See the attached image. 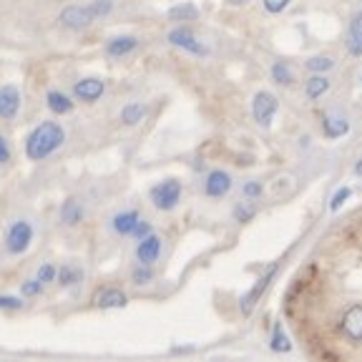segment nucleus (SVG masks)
Listing matches in <instances>:
<instances>
[{"mask_svg": "<svg viewBox=\"0 0 362 362\" xmlns=\"http://www.w3.org/2000/svg\"><path fill=\"white\" fill-rule=\"evenodd\" d=\"M141 219V216L136 214V211H121V214L113 216V229L121 234V237H131L136 229V221Z\"/></svg>", "mask_w": 362, "mask_h": 362, "instance_id": "obj_16", "label": "nucleus"}, {"mask_svg": "<svg viewBox=\"0 0 362 362\" xmlns=\"http://www.w3.org/2000/svg\"><path fill=\"white\" fill-rule=\"evenodd\" d=\"M181 199V184L176 179H166L151 189V202L156 209L171 211Z\"/></svg>", "mask_w": 362, "mask_h": 362, "instance_id": "obj_2", "label": "nucleus"}, {"mask_svg": "<svg viewBox=\"0 0 362 362\" xmlns=\"http://www.w3.org/2000/svg\"><path fill=\"white\" fill-rule=\"evenodd\" d=\"M11 161V148H8V144H6V139L0 136V166L3 164H8Z\"/></svg>", "mask_w": 362, "mask_h": 362, "instance_id": "obj_37", "label": "nucleus"}, {"mask_svg": "<svg viewBox=\"0 0 362 362\" xmlns=\"http://www.w3.org/2000/svg\"><path fill=\"white\" fill-rule=\"evenodd\" d=\"M23 302L18 297H0V310H21Z\"/></svg>", "mask_w": 362, "mask_h": 362, "instance_id": "obj_35", "label": "nucleus"}, {"mask_svg": "<svg viewBox=\"0 0 362 362\" xmlns=\"http://www.w3.org/2000/svg\"><path fill=\"white\" fill-rule=\"evenodd\" d=\"M146 234H151V224H148V221H144V219H139V221H136V229H134V234H131V237L144 239Z\"/></svg>", "mask_w": 362, "mask_h": 362, "instance_id": "obj_33", "label": "nucleus"}, {"mask_svg": "<svg viewBox=\"0 0 362 362\" xmlns=\"http://www.w3.org/2000/svg\"><path fill=\"white\" fill-rule=\"evenodd\" d=\"M21 111V90L16 86H3L0 88V119H16Z\"/></svg>", "mask_w": 362, "mask_h": 362, "instance_id": "obj_9", "label": "nucleus"}, {"mask_svg": "<svg viewBox=\"0 0 362 362\" xmlns=\"http://www.w3.org/2000/svg\"><path fill=\"white\" fill-rule=\"evenodd\" d=\"M103 90H106L103 81H98V78H81V81H76V86H74V96L78 98V101L93 103V101H98V98L103 96Z\"/></svg>", "mask_w": 362, "mask_h": 362, "instance_id": "obj_10", "label": "nucleus"}, {"mask_svg": "<svg viewBox=\"0 0 362 362\" xmlns=\"http://www.w3.org/2000/svg\"><path fill=\"white\" fill-rule=\"evenodd\" d=\"M279 108V101L274 93H269V90H259L255 96V101H252V113H255V121L259 126H269L272 119H274V113H277Z\"/></svg>", "mask_w": 362, "mask_h": 362, "instance_id": "obj_4", "label": "nucleus"}, {"mask_svg": "<svg viewBox=\"0 0 362 362\" xmlns=\"http://www.w3.org/2000/svg\"><path fill=\"white\" fill-rule=\"evenodd\" d=\"M242 192L247 199H257V197H262V184L259 181H249V184H244Z\"/></svg>", "mask_w": 362, "mask_h": 362, "instance_id": "obj_31", "label": "nucleus"}, {"mask_svg": "<svg viewBox=\"0 0 362 362\" xmlns=\"http://www.w3.org/2000/svg\"><path fill=\"white\" fill-rule=\"evenodd\" d=\"M45 101H48V108H51L53 113H58V116H63V113H68L74 108V101H71L66 93H61V90H51Z\"/></svg>", "mask_w": 362, "mask_h": 362, "instance_id": "obj_19", "label": "nucleus"}, {"mask_svg": "<svg viewBox=\"0 0 362 362\" xmlns=\"http://www.w3.org/2000/svg\"><path fill=\"white\" fill-rule=\"evenodd\" d=\"M289 6V0H264L267 13H282Z\"/></svg>", "mask_w": 362, "mask_h": 362, "instance_id": "obj_34", "label": "nucleus"}, {"mask_svg": "<svg viewBox=\"0 0 362 362\" xmlns=\"http://www.w3.org/2000/svg\"><path fill=\"white\" fill-rule=\"evenodd\" d=\"M327 90H329V78H325L322 74H315L310 81H307L305 93L310 101H317V98L322 96V93H327Z\"/></svg>", "mask_w": 362, "mask_h": 362, "instance_id": "obj_18", "label": "nucleus"}, {"mask_svg": "<svg viewBox=\"0 0 362 362\" xmlns=\"http://www.w3.org/2000/svg\"><path fill=\"white\" fill-rule=\"evenodd\" d=\"M63 28L68 30H86L93 21V16L88 13V8H81V6H68L66 11L58 16Z\"/></svg>", "mask_w": 362, "mask_h": 362, "instance_id": "obj_6", "label": "nucleus"}, {"mask_svg": "<svg viewBox=\"0 0 362 362\" xmlns=\"http://www.w3.org/2000/svg\"><path fill=\"white\" fill-rule=\"evenodd\" d=\"M169 43L176 45V48H184L187 53H194V56H206V48L202 45V40H197V35L189 28H174L169 33Z\"/></svg>", "mask_w": 362, "mask_h": 362, "instance_id": "obj_7", "label": "nucleus"}, {"mask_svg": "<svg viewBox=\"0 0 362 362\" xmlns=\"http://www.w3.org/2000/svg\"><path fill=\"white\" fill-rule=\"evenodd\" d=\"M61 216H63V221H66V224H78V221L83 219V206H81L76 199H68V202L63 204Z\"/></svg>", "mask_w": 362, "mask_h": 362, "instance_id": "obj_21", "label": "nucleus"}, {"mask_svg": "<svg viewBox=\"0 0 362 362\" xmlns=\"http://www.w3.org/2000/svg\"><path fill=\"white\" fill-rule=\"evenodd\" d=\"M56 277H58V282L63 284V287H74V284H78L81 282V269L78 267H71V264H66L61 272H56Z\"/></svg>", "mask_w": 362, "mask_h": 362, "instance_id": "obj_22", "label": "nucleus"}, {"mask_svg": "<svg viewBox=\"0 0 362 362\" xmlns=\"http://www.w3.org/2000/svg\"><path fill=\"white\" fill-rule=\"evenodd\" d=\"M347 51L350 56H362V13H357L350 23V33H347Z\"/></svg>", "mask_w": 362, "mask_h": 362, "instance_id": "obj_14", "label": "nucleus"}, {"mask_svg": "<svg viewBox=\"0 0 362 362\" xmlns=\"http://www.w3.org/2000/svg\"><path fill=\"white\" fill-rule=\"evenodd\" d=\"M158 255H161V239L156 234H146L136 247V257H139L141 264H153L158 259Z\"/></svg>", "mask_w": 362, "mask_h": 362, "instance_id": "obj_12", "label": "nucleus"}, {"mask_svg": "<svg viewBox=\"0 0 362 362\" xmlns=\"http://www.w3.org/2000/svg\"><path fill=\"white\" fill-rule=\"evenodd\" d=\"M234 216H237L239 221H249L252 216H255V206H237V211H234Z\"/></svg>", "mask_w": 362, "mask_h": 362, "instance_id": "obj_36", "label": "nucleus"}, {"mask_svg": "<svg viewBox=\"0 0 362 362\" xmlns=\"http://www.w3.org/2000/svg\"><path fill=\"white\" fill-rule=\"evenodd\" d=\"M322 131L327 139H339V136H345L347 131H350V124H347L342 116H325Z\"/></svg>", "mask_w": 362, "mask_h": 362, "instance_id": "obj_17", "label": "nucleus"}, {"mask_svg": "<svg viewBox=\"0 0 362 362\" xmlns=\"http://www.w3.org/2000/svg\"><path fill=\"white\" fill-rule=\"evenodd\" d=\"M30 239H33V226L28 221H13L6 234L8 255H23L30 247Z\"/></svg>", "mask_w": 362, "mask_h": 362, "instance_id": "obj_3", "label": "nucleus"}, {"mask_svg": "<svg viewBox=\"0 0 362 362\" xmlns=\"http://www.w3.org/2000/svg\"><path fill=\"white\" fill-rule=\"evenodd\" d=\"M144 116H146V106H144V103H129V106H124V111H121V121H124L126 126H136Z\"/></svg>", "mask_w": 362, "mask_h": 362, "instance_id": "obj_20", "label": "nucleus"}, {"mask_svg": "<svg viewBox=\"0 0 362 362\" xmlns=\"http://www.w3.org/2000/svg\"><path fill=\"white\" fill-rule=\"evenodd\" d=\"M229 189H232V176L221 169L211 171V174L206 176V181H204V192H206V197H211V199L226 197Z\"/></svg>", "mask_w": 362, "mask_h": 362, "instance_id": "obj_8", "label": "nucleus"}, {"mask_svg": "<svg viewBox=\"0 0 362 362\" xmlns=\"http://www.w3.org/2000/svg\"><path fill=\"white\" fill-rule=\"evenodd\" d=\"M272 350L274 352H289L292 350V342H289V337L282 332V325H277L274 327V332H272Z\"/></svg>", "mask_w": 362, "mask_h": 362, "instance_id": "obj_24", "label": "nucleus"}, {"mask_svg": "<svg viewBox=\"0 0 362 362\" xmlns=\"http://www.w3.org/2000/svg\"><path fill=\"white\" fill-rule=\"evenodd\" d=\"M126 305H129V297L116 287L101 289V292L96 294V307H101V310H121V307H126Z\"/></svg>", "mask_w": 362, "mask_h": 362, "instance_id": "obj_13", "label": "nucleus"}, {"mask_svg": "<svg viewBox=\"0 0 362 362\" xmlns=\"http://www.w3.org/2000/svg\"><path fill=\"white\" fill-rule=\"evenodd\" d=\"M136 45H139V40L136 38H131V35H121V38H113L106 43V56L121 58V56H126V53L134 51Z\"/></svg>", "mask_w": 362, "mask_h": 362, "instance_id": "obj_15", "label": "nucleus"}, {"mask_svg": "<svg viewBox=\"0 0 362 362\" xmlns=\"http://www.w3.org/2000/svg\"><path fill=\"white\" fill-rule=\"evenodd\" d=\"M332 66H334V61H332V58H327V56H315V58H310V61H307V68H310V71H315V74H325V71H329Z\"/></svg>", "mask_w": 362, "mask_h": 362, "instance_id": "obj_26", "label": "nucleus"}, {"mask_svg": "<svg viewBox=\"0 0 362 362\" xmlns=\"http://www.w3.org/2000/svg\"><path fill=\"white\" fill-rule=\"evenodd\" d=\"M38 279H40V282H53V279H56V267H53V264H43V267H40V269H38Z\"/></svg>", "mask_w": 362, "mask_h": 362, "instance_id": "obj_32", "label": "nucleus"}, {"mask_svg": "<svg viewBox=\"0 0 362 362\" xmlns=\"http://www.w3.org/2000/svg\"><path fill=\"white\" fill-rule=\"evenodd\" d=\"M272 78L277 81V83H284V86L294 83V74H292V68H289L284 61H277V63H274V66H272Z\"/></svg>", "mask_w": 362, "mask_h": 362, "instance_id": "obj_23", "label": "nucleus"}, {"mask_svg": "<svg viewBox=\"0 0 362 362\" xmlns=\"http://www.w3.org/2000/svg\"><path fill=\"white\" fill-rule=\"evenodd\" d=\"M277 269H279V264H272L269 269L262 274L259 279H257V284L252 289H249L247 294L242 297V302H239V307H242V312L244 315H252L255 312V307H257V302L262 300V294L267 292V287L272 284V279H274V274H277Z\"/></svg>", "mask_w": 362, "mask_h": 362, "instance_id": "obj_5", "label": "nucleus"}, {"mask_svg": "<svg viewBox=\"0 0 362 362\" xmlns=\"http://www.w3.org/2000/svg\"><path fill=\"white\" fill-rule=\"evenodd\" d=\"M355 174H357V176H362V158L355 164Z\"/></svg>", "mask_w": 362, "mask_h": 362, "instance_id": "obj_38", "label": "nucleus"}, {"mask_svg": "<svg viewBox=\"0 0 362 362\" xmlns=\"http://www.w3.org/2000/svg\"><path fill=\"white\" fill-rule=\"evenodd\" d=\"M40 289H43V282H40L38 277L23 284V294H25V297H35V294H40Z\"/></svg>", "mask_w": 362, "mask_h": 362, "instance_id": "obj_30", "label": "nucleus"}, {"mask_svg": "<svg viewBox=\"0 0 362 362\" xmlns=\"http://www.w3.org/2000/svg\"><path fill=\"white\" fill-rule=\"evenodd\" d=\"M342 332H345L352 342H362V305H352L350 310L342 315Z\"/></svg>", "mask_w": 362, "mask_h": 362, "instance_id": "obj_11", "label": "nucleus"}, {"mask_svg": "<svg viewBox=\"0 0 362 362\" xmlns=\"http://www.w3.org/2000/svg\"><path fill=\"white\" fill-rule=\"evenodd\" d=\"M113 8V0H90V6H88V13L93 18H103L108 16Z\"/></svg>", "mask_w": 362, "mask_h": 362, "instance_id": "obj_27", "label": "nucleus"}, {"mask_svg": "<svg viewBox=\"0 0 362 362\" xmlns=\"http://www.w3.org/2000/svg\"><path fill=\"white\" fill-rule=\"evenodd\" d=\"M131 279H134V284H139V287H141V284L151 282V279H153V272L148 269V264H141L139 269L134 272V274H131Z\"/></svg>", "mask_w": 362, "mask_h": 362, "instance_id": "obj_28", "label": "nucleus"}, {"mask_svg": "<svg viewBox=\"0 0 362 362\" xmlns=\"http://www.w3.org/2000/svg\"><path fill=\"white\" fill-rule=\"evenodd\" d=\"M63 141H66V131L56 121H45V124L35 126L30 131L28 141H25V153H28L30 161H43L53 151H58L63 146Z\"/></svg>", "mask_w": 362, "mask_h": 362, "instance_id": "obj_1", "label": "nucleus"}, {"mask_svg": "<svg viewBox=\"0 0 362 362\" xmlns=\"http://www.w3.org/2000/svg\"><path fill=\"white\" fill-rule=\"evenodd\" d=\"M347 199H350V189H347V187L337 189V192H334V197H332V204H329V209L337 211L339 206H342V204L347 202Z\"/></svg>", "mask_w": 362, "mask_h": 362, "instance_id": "obj_29", "label": "nucleus"}, {"mask_svg": "<svg viewBox=\"0 0 362 362\" xmlns=\"http://www.w3.org/2000/svg\"><path fill=\"white\" fill-rule=\"evenodd\" d=\"M169 18L171 21H194L197 18V8L192 6V3H184V6H176V8H171L169 11Z\"/></svg>", "mask_w": 362, "mask_h": 362, "instance_id": "obj_25", "label": "nucleus"}]
</instances>
